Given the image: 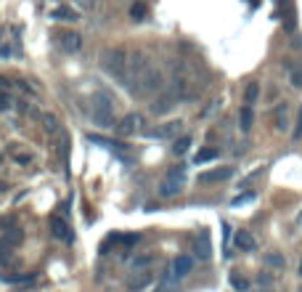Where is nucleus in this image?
<instances>
[{"mask_svg":"<svg viewBox=\"0 0 302 292\" xmlns=\"http://www.w3.org/2000/svg\"><path fill=\"white\" fill-rule=\"evenodd\" d=\"M127 56L130 53L125 48H106L101 53V67H104V72L109 74L112 80H117L122 88H125V80H127Z\"/></svg>","mask_w":302,"mask_h":292,"instance_id":"nucleus-1","label":"nucleus"},{"mask_svg":"<svg viewBox=\"0 0 302 292\" xmlns=\"http://www.w3.org/2000/svg\"><path fill=\"white\" fill-rule=\"evenodd\" d=\"M90 117L98 128H112L114 122V104L106 93H96L93 96V104H90Z\"/></svg>","mask_w":302,"mask_h":292,"instance_id":"nucleus-2","label":"nucleus"},{"mask_svg":"<svg viewBox=\"0 0 302 292\" xmlns=\"http://www.w3.org/2000/svg\"><path fill=\"white\" fill-rule=\"evenodd\" d=\"M183 181H185V167L183 165H175V167H170L167 175L162 178V183L157 186V194L162 199H170V197H175L178 191L183 189Z\"/></svg>","mask_w":302,"mask_h":292,"instance_id":"nucleus-3","label":"nucleus"},{"mask_svg":"<svg viewBox=\"0 0 302 292\" xmlns=\"http://www.w3.org/2000/svg\"><path fill=\"white\" fill-rule=\"evenodd\" d=\"M56 45L64 53H77L82 48V37L77 35V32H72V29H66V32H59L56 35Z\"/></svg>","mask_w":302,"mask_h":292,"instance_id":"nucleus-4","label":"nucleus"},{"mask_svg":"<svg viewBox=\"0 0 302 292\" xmlns=\"http://www.w3.org/2000/svg\"><path fill=\"white\" fill-rule=\"evenodd\" d=\"M141 125H143V117L138 112H130V114H125V117L120 120L117 133L120 136H135V133H141Z\"/></svg>","mask_w":302,"mask_h":292,"instance_id":"nucleus-5","label":"nucleus"},{"mask_svg":"<svg viewBox=\"0 0 302 292\" xmlns=\"http://www.w3.org/2000/svg\"><path fill=\"white\" fill-rule=\"evenodd\" d=\"M8 157H11L19 167H29V165L35 162V151L24 149L21 144H8Z\"/></svg>","mask_w":302,"mask_h":292,"instance_id":"nucleus-6","label":"nucleus"},{"mask_svg":"<svg viewBox=\"0 0 302 292\" xmlns=\"http://www.w3.org/2000/svg\"><path fill=\"white\" fill-rule=\"evenodd\" d=\"M51 234H53V239H59V242H72L74 239V234H72V228H69V223L64 218H59V215H53L51 218Z\"/></svg>","mask_w":302,"mask_h":292,"instance_id":"nucleus-7","label":"nucleus"},{"mask_svg":"<svg viewBox=\"0 0 302 292\" xmlns=\"http://www.w3.org/2000/svg\"><path fill=\"white\" fill-rule=\"evenodd\" d=\"M193 252H196L199 260H210L212 258V239H210V231L207 228H201L196 242H193Z\"/></svg>","mask_w":302,"mask_h":292,"instance_id":"nucleus-8","label":"nucleus"},{"mask_svg":"<svg viewBox=\"0 0 302 292\" xmlns=\"http://www.w3.org/2000/svg\"><path fill=\"white\" fill-rule=\"evenodd\" d=\"M181 101L175 93H170V90H165L159 98H154V104H151V112L154 114H167V112H173L175 109V104Z\"/></svg>","mask_w":302,"mask_h":292,"instance_id":"nucleus-9","label":"nucleus"},{"mask_svg":"<svg viewBox=\"0 0 302 292\" xmlns=\"http://www.w3.org/2000/svg\"><path fill=\"white\" fill-rule=\"evenodd\" d=\"M170 268H173V276L181 282V279H185V276L193 271V258L191 255H178L173 263H170Z\"/></svg>","mask_w":302,"mask_h":292,"instance_id":"nucleus-10","label":"nucleus"},{"mask_svg":"<svg viewBox=\"0 0 302 292\" xmlns=\"http://www.w3.org/2000/svg\"><path fill=\"white\" fill-rule=\"evenodd\" d=\"M234 173H236L234 167H215V170L199 173V183H220V181H228Z\"/></svg>","mask_w":302,"mask_h":292,"instance_id":"nucleus-11","label":"nucleus"},{"mask_svg":"<svg viewBox=\"0 0 302 292\" xmlns=\"http://www.w3.org/2000/svg\"><path fill=\"white\" fill-rule=\"evenodd\" d=\"M181 128H183L181 120H178V122H165V125H159L154 130H146V136H149V138H173V136L181 133Z\"/></svg>","mask_w":302,"mask_h":292,"instance_id":"nucleus-12","label":"nucleus"},{"mask_svg":"<svg viewBox=\"0 0 302 292\" xmlns=\"http://www.w3.org/2000/svg\"><path fill=\"white\" fill-rule=\"evenodd\" d=\"M151 282H154V276L149 271H138L135 276H130V279H127V292H143Z\"/></svg>","mask_w":302,"mask_h":292,"instance_id":"nucleus-13","label":"nucleus"},{"mask_svg":"<svg viewBox=\"0 0 302 292\" xmlns=\"http://www.w3.org/2000/svg\"><path fill=\"white\" fill-rule=\"evenodd\" d=\"M236 247L242 250V252H254L257 250V239H254V236L249 234V231H236Z\"/></svg>","mask_w":302,"mask_h":292,"instance_id":"nucleus-14","label":"nucleus"},{"mask_svg":"<svg viewBox=\"0 0 302 292\" xmlns=\"http://www.w3.org/2000/svg\"><path fill=\"white\" fill-rule=\"evenodd\" d=\"M252 125H254V109L244 104L242 109H239V130H242V133H249Z\"/></svg>","mask_w":302,"mask_h":292,"instance_id":"nucleus-15","label":"nucleus"},{"mask_svg":"<svg viewBox=\"0 0 302 292\" xmlns=\"http://www.w3.org/2000/svg\"><path fill=\"white\" fill-rule=\"evenodd\" d=\"M154 260H157V252H141V255H135L130 260V266H133L135 271H146L149 266H154Z\"/></svg>","mask_w":302,"mask_h":292,"instance_id":"nucleus-16","label":"nucleus"},{"mask_svg":"<svg viewBox=\"0 0 302 292\" xmlns=\"http://www.w3.org/2000/svg\"><path fill=\"white\" fill-rule=\"evenodd\" d=\"M228 282H231V287H234L236 292H249V279H246L242 271H231Z\"/></svg>","mask_w":302,"mask_h":292,"instance_id":"nucleus-17","label":"nucleus"},{"mask_svg":"<svg viewBox=\"0 0 302 292\" xmlns=\"http://www.w3.org/2000/svg\"><path fill=\"white\" fill-rule=\"evenodd\" d=\"M51 19H53V21H77L80 16H77V11L66 8V5H59V8L51 11Z\"/></svg>","mask_w":302,"mask_h":292,"instance_id":"nucleus-18","label":"nucleus"},{"mask_svg":"<svg viewBox=\"0 0 302 292\" xmlns=\"http://www.w3.org/2000/svg\"><path fill=\"white\" fill-rule=\"evenodd\" d=\"M220 151L215 149V146H210V149H199L196 154H193V165H204V162H212V159H218Z\"/></svg>","mask_w":302,"mask_h":292,"instance_id":"nucleus-19","label":"nucleus"},{"mask_svg":"<svg viewBox=\"0 0 302 292\" xmlns=\"http://www.w3.org/2000/svg\"><path fill=\"white\" fill-rule=\"evenodd\" d=\"M257 98H260V82L252 80L249 85L244 88V104L246 106H254V104H257Z\"/></svg>","mask_w":302,"mask_h":292,"instance_id":"nucleus-20","label":"nucleus"},{"mask_svg":"<svg viewBox=\"0 0 302 292\" xmlns=\"http://www.w3.org/2000/svg\"><path fill=\"white\" fill-rule=\"evenodd\" d=\"M262 263L270 266V268H276V271H284L286 260H284L281 252H265V255H262Z\"/></svg>","mask_w":302,"mask_h":292,"instance_id":"nucleus-21","label":"nucleus"},{"mask_svg":"<svg viewBox=\"0 0 302 292\" xmlns=\"http://www.w3.org/2000/svg\"><path fill=\"white\" fill-rule=\"evenodd\" d=\"M286 128H289V104L284 101L276 109V130H286Z\"/></svg>","mask_w":302,"mask_h":292,"instance_id":"nucleus-22","label":"nucleus"},{"mask_svg":"<svg viewBox=\"0 0 302 292\" xmlns=\"http://www.w3.org/2000/svg\"><path fill=\"white\" fill-rule=\"evenodd\" d=\"M0 239L8 244V247H16V244H21V239H24V234H21V228H8Z\"/></svg>","mask_w":302,"mask_h":292,"instance_id":"nucleus-23","label":"nucleus"},{"mask_svg":"<svg viewBox=\"0 0 302 292\" xmlns=\"http://www.w3.org/2000/svg\"><path fill=\"white\" fill-rule=\"evenodd\" d=\"M191 144H193V138L191 136H181V138H175V144H173V151L178 157H183L185 151L191 149Z\"/></svg>","mask_w":302,"mask_h":292,"instance_id":"nucleus-24","label":"nucleus"},{"mask_svg":"<svg viewBox=\"0 0 302 292\" xmlns=\"http://www.w3.org/2000/svg\"><path fill=\"white\" fill-rule=\"evenodd\" d=\"M40 117V122H43V128H45V133H59V120L53 117V114H48V112H43V114H37Z\"/></svg>","mask_w":302,"mask_h":292,"instance_id":"nucleus-25","label":"nucleus"},{"mask_svg":"<svg viewBox=\"0 0 302 292\" xmlns=\"http://www.w3.org/2000/svg\"><path fill=\"white\" fill-rule=\"evenodd\" d=\"M141 242V234H120V247L122 250H130V247H135V244Z\"/></svg>","mask_w":302,"mask_h":292,"instance_id":"nucleus-26","label":"nucleus"},{"mask_svg":"<svg viewBox=\"0 0 302 292\" xmlns=\"http://www.w3.org/2000/svg\"><path fill=\"white\" fill-rule=\"evenodd\" d=\"M289 82H292V88L302 90V61L292 67V72H289Z\"/></svg>","mask_w":302,"mask_h":292,"instance_id":"nucleus-27","label":"nucleus"},{"mask_svg":"<svg viewBox=\"0 0 302 292\" xmlns=\"http://www.w3.org/2000/svg\"><path fill=\"white\" fill-rule=\"evenodd\" d=\"M0 279L8 282V284H24V282H32L35 274H19V276H8V274H0Z\"/></svg>","mask_w":302,"mask_h":292,"instance_id":"nucleus-28","label":"nucleus"},{"mask_svg":"<svg viewBox=\"0 0 302 292\" xmlns=\"http://www.w3.org/2000/svg\"><path fill=\"white\" fill-rule=\"evenodd\" d=\"M146 13H149L146 3H133V8H130V16H133V21H143Z\"/></svg>","mask_w":302,"mask_h":292,"instance_id":"nucleus-29","label":"nucleus"},{"mask_svg":"<svg viewBox=\"0 0 302 292\" xmlns=\"http://www.w3.org/2000/svg\"><path fill=\"white\" fill-rule=\"evenodd\" d=\"M13 258V247H8L3 239H0V266H8Z\"/></svg>","mask_w":302,"mask_h":292,"instance_id":"nucleus-30","label":"nucleus"},{"mask_svg":"<svg viewBox=\"0 0 302 292\" xmlns=\"http://www.w3.org/2000/svg\"><path fill=\"white\" fill-rule=\"evenodd\" d=\"M254 199V191H246V194H239V197H234V207H239V205H246V202H252Z\"/></svg>","mask_w":302,"mask_h":292,"instance_id":"nucleus-31","label":"nucleus"},{"mask_svg":"<svg viewBox=\"0 0 302 292\" xmlns=\"http://www.w3.org/2000/svg\"><path fill=\"white\" fill-rule=\"evenodd\" d=\"M294 141H302V106H300V112H297V122H294Z\"/></svg>","mask_w":302,"mask_h":292,"instance_id":"nucleus-32","label":"nucleus"},{"mask_svg":"<svg viewBox=\"0 0 302 292\" xmlns=\"http://www.w3.org/2000/svg\"><path fill=\"white\" fill-rule=\"evenodd\" d=\"M257 284H260V287H270V284H273V276H270V274H260Z\"/></svg>","mask_w":302,"mask_h":292,"instance_id":"nucleus-33","label":"nucleus"},{"mask_svg":"<svg viewBox=\"0 0 302 292\" xmlns=\"http://www.w3.org/2000/svg\"><path fill=\"white\" fill-rule=\"evenodd\" d=\"M154 292H178V287H175V284H162L159 282V287L154 290Z\"/></svg>","mask_w":302,"mask_h":292,"instance_id":"nucleus-34","label":"nucleus"},{"mask_svg":"<svg viewBox=\"0 0 302 292\" xmlns=\"http://www.w3.org/2000/svg\"><path fill=\"white\" fill-rule=\"evenodd\" d=\"M13 223V218H0V228H8Z\"/></svg>","mask_w":302,"mask_h":292,"instance_id":"nucleus-35","label":"nucleus"},{"mask_svg":"<svg viewBox=\"0 0 302 292\" xmlns=\"http://www.w3.org/2000/svg\"><path fill=\"white\" fill-rule=\"evenodd\" d=\"M5 88H8V80H5L3 74H0V90H5Z\"/></svg>","mask_w":302,"mask_h":292,"instance_id":"nucleus-36","label":"nucleus"},{"mask_svg":"<svg viewBox=\"0 0 302 292\" xmlns=\"http://www.w3.org/2000/svg\"><path fill=\"white\" fill-rule=\"evenodd\" d=\"M5 189H8V186H5V183H3V181H0V194H3V191H5Z\"/></svg>","mask_w":302,"mask_h":292,"instance_id":"nucleus-37","label":"nucleus"},{"mask_svg":"<svg viewBox=\"0 0 302 292\" xmlns=\"http://www.w3.org/2000/svg\"><path fill=\"white\" fill-rule=\"evenodd\" d=\"M297 223H300V226H302V213H300V218H297Z\"/></svg>","mask_w":302,"mask_h":292,"instance_id":"nucleus-38","label":"nucleus"},{"mask_svg":"<svg viewBox=\"0 0 302 292\" xmlns=\"http://www.w3.org/2000/svg\"><path fill=\"white\" fill-rule=\"evenodd\" d=\"M300 276H302V260H300Z\"/></svg>","mask_w":302,"mask_h":292,"instance_id":"nucleus-39","label":"nucleus"},{"mask_svg":"<svg viewBox=\"0 0 302 292\" xmlns=\"http://www.w3.org/2000/svg\"><path fill=\"white\" fill-rule=\"evenodd\" d=\"M260 292H262V290H260ZM265 292H270V290H265Z\"/></svg>","mask_w":302,"mask_h":292,"instance_id":"nucleus-40","label":"nucleus"},{"mask_svg":"<svg viewBox=\"0 0 302 292\" xmlns=\"http://www.w3.org/2000/svg\"><path fill=\"white\" fill-rule=\"evenodd\" d=\"M0 159H3V157H0Z\"/></svg>","mask_w":302,"mask_h":292,"instance_id":"nucleus-41","label":"nucleus"}]
</instances>
